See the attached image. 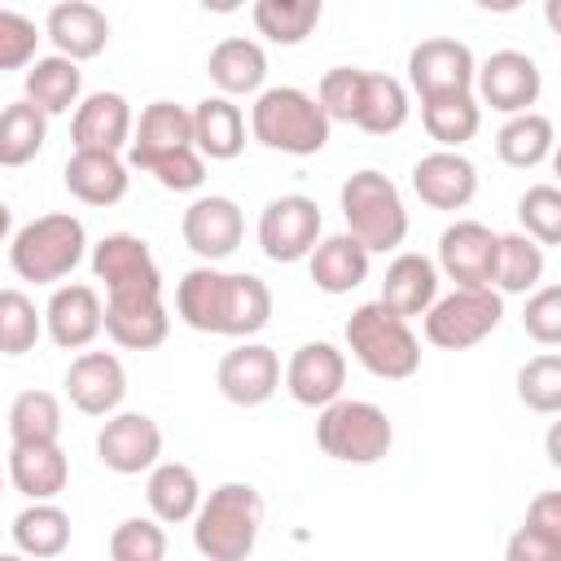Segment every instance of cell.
<instances>
[{
  "label": "cell",
  "instance_id": "obj_1",
  "mask_svg": "<svg viewBox=\"0 0 561 561\" xmlns=\"http://www.w3.org/2000/svg\"><path fill=\"white\" fill-rule=\"evenodd\" d=\"M263 530V495L250 482H219L193 513V548L206 561H245Z\"/></svg>",
  "mask_w": 561,
  "mask_h": 561
},
{
  "label": "cell",
  "instance_id": "obj_2",
  "mask_svg": "<svg viewBox=\"0 0 561 561\" xmlns=\"http://www.w3.org/2000/svg\"><path fill=\"white\" fill-rule=\"evenodd\" d=\"M333 123L324 118V110L316 105L311 92L280 83V88H263L250 105V136L263 149L276 153H294V158H311L329 145Z\"/></svg>",
  "mask_w": 561,
  "mask_h": 561
},
{
  "label": "cell",
  "instance_id": "obj_3",
  "mask_svg": "<svg viewBox=\"0 0 561 561\" xmlns=\"http://www.w3.org/2000/svg\"><path fill=\"white\" fill-rule=\"evenodd\" d=\"M83 250H88L83 219H75L70 210H53L22 224L9 237V267L31 285H57L83 263Z\"/></svg>",
  "mask_w": 561,
  "mask_h": 561
},
{
  "label": "cell",
  "instance_id": "obj_4",
  "mask_svg": "<svg viewBox=\"0 0 561 561\" xmlns=\"http://www.w3.org/2000/svg\"><path fill=\"white\" fill-rule=\"evenodd\" d=\"M337 202H342L346 237L359 241L368 254H386V250L403 245V237H408V206H403V197H399L390 175L364 167V171L346 175Z\"/></svg>",
  "mask_w": 561,
  "mask_h": 561
},
{
  "label": "cell",
  "instance_id": "obj_5",
  "mask_svg": "<svg viewBox=\"0 0 561 561\" xmlns=\"http://www.w3.org/2000/svg\"><path fill=\"white\" fill-rule=\"evenodd\" d=\"M346 351L364 373L381 381H408L421 368V342L412 324L386 311L381 302H359L346 316Z\"/></svg>",
  "mask_w": 561,
  "mask_h": 561
},
{
  "label": "cell",
  "instance_id": "obj_6",
  "mask_svg": "<svg viewBox=\"0 0 561 561\" xmlns=\"http://www.w3.org/2000/svg\"><path fill=\"white\" fill-rule=\"evenodd\" d=\"M316 443L342 465H377L394 447V425L368 399H333L316 416Z\"/></svg>",
  "mask_w": 561,
  "mask_h": 561
},
{
  "label": "cell",
  "instance_id": "obj_7",
  "mask_svg": "<svg viewBox=\"0 0 561 561\" xmlns=\"http://www.w3.org/2000/svg\"><path fill=\"white\" fill-rule=\"evenodd\" d=\"M504 320V298L495 289H451L425 311V342L438 351H469L491 337Z\"/></svg>",
  "mask_w": 561,
  "mask_h": 561
},
{
  "label": "cell",
  "instance_id": "obj_8",
  "mask_svg": "<svg viewBox=\"0 0 561 561\" xmlns=\"http://www.w3.org/2000/svg\"><path fill=\"white\" fill-rule=\"evenodd\" d=\"M92 276L105 285V298H162V272L145 237L110 232L92 245Z\"/></svg>",
  "mask_w": 561,
  "mask_h": 561
},
{
  "label": "cell",
  "instance_id": "obj_9",
  "mask_svg": "<svg viewBox=\"0 0 561 561\" xmlns=\"http://www.w3.org/2000/svg\"><path fill=\"white\" fill-rule=\"evenodd\" d=\"M324 232V219H320V206L302 193H285V197H272L263 210H259V250L272 259V263H298L316 250Z\"/></svg>",
  "mask_w": 561,
  "mask_h": 561
},
{
  "label": "cell",
  "instance_id": "obj_10",
  "mask_svg": "<svg viewBox=\"0 0 561 561\" xmlns=\"http://www.w3.org/2000/svg\"><path fill=\"white\" fill-rule=\"evenodd\" d=\"M473 53L469 44L451 39V35H434V39H421L412 53H408V83L421 101H434V96H460V92H473Z\"/></svg>",
  "mask_w": 561,
  "mask_h": 561
},
{
  "label": "cell",
  "instance_id": "obj_11",
  "mask_svg": "<svg viewBox=\"0 0 561 561\" xmlns=\"http://www.w3.org/2000/svg\"><path fill=\"white\" fill-rule=\"evenodd\" d=\"M473 88L478 96L500 110V114H526L539 92H543V75H539V61L530 53H517V48H500L491 53L478 70H473Z\"/></svg>",
  "mask_w": 561,
  "mask_h": 561
},
{
  "label": "cell",
  "instance_id": "obj_12",
  "mask_svg": "<svg viewBox=\"0 0 561 561\" xmlns=\"http://www.w3.org/2000/svg\"><path fill=\"white\" fill-rule=\"evenodd\" d=\"M495 245L500 232H491L478 219H456L438 237V272L456 280V289H491L495 276Z\"/></svg>",
  "mask_w": 561,
  "mask_h": 561
},
{
  "label": "cell",
  "instance_id": "obj_13",
  "mask_svg": "<svg viewBox=\"0 0 561 561\" xmlns=\"http://www.w3.org/2000/svg\"><path fill=\"white\" fill-rule=\"evenodd\" d=\"M158 456H162V430L145 412H114L96 430V460L110 473H123V478L149 473Z\"/></svg>",
  "mask_w": 561,
  "mask_h": 561
},
{
  "label": "cell",
  "instance_id": "obj_14",
  "mask_svg": "<svg viewBox=\"0 0 561 561\" xmlns=\"http://www.w3.org/2000/svg\"><path fill=\"white\" fill-rule=\"evenodd\" d=\"M193 149V114L175 101H149L140 110V123L131 127V140H127V171H149L153 162L171 158V153H184Z\"/></svg>",
  "mask_w": 561,
  "mask_h": 561
},
{
  "label": "cell",
  "instance_id": "obj_15",
  "mask_svg": "<svg viewBox=\"0 0 561 561\" xmlns=\"http://www.w3.org/2000/svg\"><path fill=\"white\" fill-rule=\"evenodd\" d=\"M215 386L237 408H259L280 390V355L263 342H241L219 359Z\"/></svg>",
  "mask_w": 561,
  "mask_h": 561
},
{
  "label": "cell",
  "instance_id": "obj_16",
  "mask_svg": "<svg viewBox=\"0 0 561 561\" xmlns=\"http://www.w3.org/2000/svg\"><path fill=\"white\" fill-rule=\"evenodd\" d=\"M66 399L83 416H114L127 399V368L110 351H83L66 368Z\"/></svg>",
  "mask_w": 561,
  "mask_h": 561
},
{
  "label": "cell",
  "instance_id": "obj_17",
  "mask_svg": "<svg viewBox=\"0 0 561 561\" xmlns=\"http://www.w3.org/2000/svg\"><path fill=\"white\" fill-rule=\"evenodd\" d=\"M180 237H184V245H188L202 263H219V259H228V254L241 245V237H245L241 206H237L232 197H219V193L197 197V202L184 210V219H180Z\"/></svg>",
  "mask_w": 561,
  "mask_h": 561
},
{
  "label": "cell",
  "instance_id": "obj_18",
  "mask_svg": "<svg viewBox=\"0 0 561 561\" xmlns=\"http://www.w3.org/2000/svg\"><path fill=\"white\" fill-rule=\"evenodd\" d=\"M105 324V302L92 285L83 280H70V285H57L48 294V307H44V333L53 337V346L61 351H83L96 342Z\"/></svg>",
  "mask_w": 561,
  "mask_h": 561
},
{
  "label": "cell",
  "instance_id": "obj_19",
  "mask_svg": "<svg viewBox=\"0 0 561 561\" xmlns=\"http://www.w3.org/2000/svg\"><path fill=\"white\" fill-rule=\"evenodd\" d=\"M346 386V355L333 342H302L285 364V390L302 408H329L342 399Z\"/></svg>",
  "mask_w": 561,
  "mask_h": 561
},
{
  "label": "cell",
  "instance_id": "obj_20",
  "mask_svg": "<svg viewBox=\"0 0 561 561\" xmlns=\"http://www.w3.org/2000/svg\"><path fill=\"white\" fill-rule=\"evenodd\" d=\"M131 105L123 92H88L75 114H70V140L75 149H101V153H123L131 140Z\"/></svg>",
  "mask_w": 561,
  "mask_h": 561
},
{
  "label": "cell",
  "instance_id": "obj_21",
  "mask_svg": "<svg viewBox=\"0 0 561 561\" xmlns=\"http://www.w3.org/2000/svg\"><path fill=\"white\" fill-rule=\"evenodd\" d=\"M412 193L430 210H465L478 193V167L465 153L434 149L412 167Z\"/></svg>",
  "mask_w": 561,
  "mask_h": 561
},
{
  "label": "cell",
  "instance_id": "obj_22",
  "mask_svg": "<svg viewBox=\"0 0 561 561\" xmlns=\"http://www.w3.org/2000/svg\"><path fill=\"white\" fill-rule=\"evenodd\" d=\"M44 35L53 39L57 57L66 61H92L105 53L110 44V18L88 4V0H66V4H53L48 18H44Z\"/></svg>",
  "mask_w": 561,
  "mask_h": 561
},
{
  "label": "cell",
  "instance_id": "obj_23",
  "mask_svg": "<svg viewBox=\"0 0 561 561\" xmlns=\"http://www.w3.org/2000/svg\"><path fill=\"white\" fill-rule=\"evenodd\" d=\"M438 298V267L434 259L416 254V250H403L390 259L386 276H381V307L394 311L399 320H412V316H425Z\"/></svg>",
  "mask_w": 561,
  "mask_h": 561
},
{
  "label": "cell",
  "instance_id": "obj_24",
  "mask_svg": "<svg viewBox=\"0 0 561 561\" xmlns=\"http://www.w3.org/2000/svg\"><path fill=\"white\" fill-rule=\"evenodd\" d=\"M70 197H79L83 206H114L127 197V162L123 153H101V149H75L66 158V171H61Z\"/></svg>",
  "mask_w": 561,
  "mask_h": 561
},
{
  "label": "cell",
  "instance_id": "obj_25",
  "mask_svg": "<svg viewBox=\"0 0 561 561\" xmlns=\"http://www.w3.org/2000/svg\"><path fill=\"white\" fill-rule=\"evenodd\" d=\"M206 75L210 83L219 88V96H259L263 92V79H267V53L259 39H245V35H228L210 48L206 57Z\"/></svg>",
  "mask_w": 561,
  "mask_h": 561
},
{
  "label": "cell",
  "instance_id": "obj_26",
  "mask_svg": "<svg viewBox=\"0 0 561 561\" xmlns=\"http://www.w3.org/2000/svg\"><path fill=\"white\" fill-rule=\"evenodd\" d=\"M9 482L31 500H53L70 482V460L61 443H13L9 447Z\"/></svg>",
  "mask_w": 561,
  "mask_h": 561
},
{
  "label": "cell",
  "instance_id": "obj_27",
  "mask_svg": "<svg viewBox=\"0 0 561 561\" xmlns=\"http://www.w3.org/2000/svg\"><path fill=\"white\" fill-rule=\"evenodd\" d=\"M193 149L210 162H232L245 149V114L228 96H202L193 110Z\"/></svg>",
  "mask_w": 561,
  "mask_h": 561
},
{
  "label": "cell",
  "instance_id": "obj_28",
  "mask_svg": "<svg viewBox=\"0 0 561 561\" xmlns=\"http://www.w3.org/2000/svg\"><path fill=\"white\" fill-rule=\"evenodd\" d=\"M123 351H153L171 333V316L162 298H105V324H101Z\"/></svg>",
  "mask_w": 561,
  "mask_h": 561
},
{
  "label": "cell",
  "instance_id": "obj_29",
  "mask_svg": "<svg viewBox=\"0 0 561 561\" xmlns=\"http://www.w3.org/2000/svg\"><path fill=\"white\" fill-rule=\"evenodd\" d=\"M22 88H26L22 101H31L44 118H57V114H70L83 101V70L75 61L57 57V53L53 57H35L26 66V75H22Z\"/></svg>",
  "mask_w": 561,
  "mask_h": 561
},
{
  "label": "cell",
  "instance_id": "obj_30",
  "mask_svg": "<svg viewBox=\"0 0 561 561\" xmlns=\"http://www.w3.org/2000/svg\"><path fill=\"white\" fill-rule=\"evenodd\" d=\"M368 263H373V254L359 241H351L346 232L320 237L316 250L307 254V272L316 280V289H324V294H351V289H359L368 280Z\"/></svg>",
  "mask_w": 561,
  "mask_h": 561
},
{
  "label": "cell",
  "instance_id": "obj_31",
  "mask_svg": "<svg viewBox=\"0 0 561 561\" xmlns=\"http://www.w3.org/2000/svg\"><path fill=\"white\" fill-rule=\"evenodd\" d=\"M145 500H149V517L153 522L180 526V522H193V513L202 504V482L184 460H158L149 469Z\"/></svg>",
  "mask_w": 561,
  "mask_h": 561
},
{
  "label": "cell",
  "instance_id": "obj_32",
  "mask_svg": "<svg viewBox=\"0 0 561 561\" xmlns=\"http://www.w3.org/2000/svg\"><path fill=\"white\" fill-rule=\"evenodd\" d=\"M272 320V289L254 272H228L224 276V316H219V337H241L250 342L263 324Z\"/></svg>",
  "mask_w": 561,
  "mask_h": 561
},
{
  "label": "cell",
  "instance_id": "obj_33",
  "mask_svg": "<svg viewBox=\"0 0 561 561\" xmlns=\"http://www.w3.org/2000/svg\"><path fill=\"white\" fill-rule=\"evenodd\" d=\"M13 543L26 561H53L70 548V513L57 508L53 500H39V504H26L18 517H13Z\"/></svg>",
  "mask_w": 561,
  "mask_h": 561
},
{
  "label": "cell",
  "instance_id": "obj_34",
  "mask_svg": "<svg viewBox=\"0 0 561 561\" xmlns=\"http://www.w3.org/2000/svg\"><path fill=\"white\" fill-rule=\"evenodd\" d=\"M224 276L215 263H197L180 276L175 285V316L197 329V333H219V316H224Z\"/></svg>",
  "mask_w": 561,
  "mask_h": 561
},
{
  "label": "cell",
  "instance_id": "obj_35",
  "mask_svg": "<svg viewBox=\"0 0 561 561\" xmlns=\"http://www.w3.org/2000/svg\"><path fill=\"white\" fill-rule=\"evenodd\" d=\"M552 118L539 114V110H526V114H513L504 118V127L495 131V153L504 167H517V171H535L539 162H548L552 153Z\"/></svg>",
  "mask_w": 561,
  "mask_h": 561
},
{
  "label": "cell",
  "instance_id": "obj_36",
  "mask_svg": "<svg viewBox=\"0 0 561 561\" xmlns=\"http://www.w3.org/2000/svg\"><path fill=\"white\" fill-rule=\"evenodd\" d=\"M403 123H408V88L394 75L364 70V92H359L355 127L368 131V136H390Z\"/></svg>",
  "mask_w": 561,
  "mask_h": 561
},
{
  "label": "cell",
  "instance_id": "obj_37",
  "mask_svg": "<svg viewBox=\"0 0 561 561\" xmlns=\"http://www.w3.org/2000/svg\"><path fill=\"white\" fill-rule=\"evenodd\" d=\"M421 123H425L430 140H438V149L460 153V145H469L482 127V105L473 92L434 96V101H421Z\"/></svg>",
  "mask_w": 561,
  "mask_h": 561
},
{
  "label": "cell",
  "instance_id": "obj_38",
  "mask_svg": "<svg viewBox=\"0 0 561 561\" xmlns=\"http://www.w3.org/2000/svg\"><path fill=\"white\" fill-rule=\"evenodd\" d=\"M539 280H543V245H535V241L522 237V232H500L491 289H495L500 298H504V294H535Z\"/></svg>",
  "mask_w": 561,
  "mask_h": 561
},
{
  "label": "cell",
  "instance_id": "obj_39",
  "mask_svg": "<svg viewBox=\"0 0 561 561\" xmlns=\"http://www.w3.org/2000/svg\"><path fill=\"white\" fill-rule=\"evenodd\" d=\"M48 140V118L31 101H13L0 110V167H26Z\"/></svg>",
  "mask_w": 561,
  "mask_h": 561
},
{
  "label": "cell",
  "instance_id": "obj_40",
  "mask_svg": "<svg viewBox=\"0 0 561 561\" xmlns=\"http://www.w3.org/2000/svg\"><path fill=\"white\" fill-rule=\"evenodd\" d=\"M320 13H324L320 0H259L250 18H254L259 35H267L280 48H294V44H302L316 31Z\"/></svg>",
  "mask_w": 561,
  "mask_h": 561
},
{
  "label": "cell",
  "instance_id": "obj_41",
  "mask_svg": "<svg viewBox=\"0 0 561 561\" xmlns=\"http://www.w3.org/2000/svg\"><path fill=\"white\" fill-rule=\"evenodd\" d=\"M9 438L13 443H57L61 438V403L53 390H22L9 403Z\"/></svg>",
  "mask_w": 561,
  "mask_h": 561
},
{
  "label": "cell",
  "instance_id": "obj_42",
  "mask_svg": "<svg viewBox=\"0 0 561 561\" xmlns=\"http://www.w3.org/2000/svg\"><path fill=\"white\" fill-rule=\"evenodd\" d=\"M39 333H44V311L22 289H0V355L18 359L35 351Z\"/></svg>",
  "mask_w": 561,
  "mask_h": 561
},
{
  "label": "cell",
  "instance_id": "obj_43",
  "mask_svg": "<svg viewBox=\"0 0 561 561\" xmlns=\"http://www.w3.org/2000/svg\"><path fill=\"white\" fill-rule=\"evenodd\" d=\"M517 399L539 416L561 412V355L557 351H543L517 368Z\"/></svg>",
  "mask_w": 561,
  "mask_h": 561
},
{
  "label": "cell",
  "instance_id": "obj_44",
  "mask_svg": "<svg viewBox=\"0 0 561 561\" xmlns=\"http://www.w3.org/2000/svg\"><path fill=\"white\" fill-rule=\"evenodd\" d=\"M517 219H522V237H530L535 245H557L561 241V188L530 184L517 197Z\"/></svg>",
  "mask_w": 561,
  "mask_h": 561
},
{
  "label": "cell",
  "instance_id": "obj_45",
  "mask_svg": "<svg viewBox=\"0 0 561 561\" xmlns=\"http://www.w3.org/2000/svg\"><path fill=\"white\" fill-rule=\"evenodd\" d=\"M167 557V530L153 517H127L110 535V561H162Z\"/></svg>",
  "mask_w": 561,
  "mask_h": 561
},
{
  "label": "cell",
  "instance_id": "obj_46",
  "mask_svg": "<svg viewBox=\"0 0 561 561\" xmlns=\"http://www.w3.org/2000/svg\"><path fill=\"white\" fill-rule=\"evenodd\" d=\"M359 92H364V70H359V66H333V70L320 75L316 105L324 110L329 123H355Z\"/></svg>",
  "mask_w": 561,
  "mask_h": 561
},
{
  "label": "cell",
  "instance_id": "obj_47",
  "mask_svg": "<svg viewBox=\"0 0 561 561\" xmlns=\"http://www.w3.org/2000/svg\"><path fill=\"white\" fill-rule=\"evenodd\" d=\"M35 48L39 26L18 9H0V70H26L35 61Z\"/></svg>",
  "mask_w": 561,
  "mask_h": 561
},
{
  "label": "cell",
  "instance_id": "obj_48",
  "mask_svg": "<svg viewBox=\"0 0 561 561\" xmlns=\"http://www.w3.org/2000/svg\"><path fill=\"white\" fill-rule=\"evenodd\" d=\"M522 329H526V337L539 342V346H557V342H561V285H539V289L526 298Z\"/></svg>",
  "mask_w": 561,
  "mask_h": 561
},
{
  "label": "cell",
  "instance_id": "obj_49",
  "mask_svg": "<svg viewBox=\"0 0 561 561\" xmlns=\"http://www.w3.org/2000/svg\"><path fill=\"white\" fill-rule=\"evenodd\" d=\"M145 175H153L167 193H193V188H202V180H206V158H202L197 149H184V153H171V158L153 162Z\"/></svg>",
  "mask_w": 561,
  "mask_h": 561
},
{
  "label": "cell",
  "instance_id": "obj_50",
  "mask_svg": "<svg viewBox=\"0 0 561 561\" xmlns=\"http://www.w3.org/2000/svg\"><path fill=\"white\" fill-rule=\"evenodd\" d=\"M504 561H561V535H543L522 522L504 543Z\"/></svg>",
  "mask_w": 561,
  "mask_h": 561
},
{
  "label": "cell",
  "instance_id": "obj_51",
  "mask_svg": "<svg viewBox=\"0 0 561 561\" xmlns=\"http://www.w3.org/2000/svg\"><path fill=\"white\" fill-rule=\"evenodd\" d=\"M526 526H535L543 535H561V491H539L526 504Z\"/></svg>",
  "mask_w": 561,
  "mask_h": 561
},
{
  "label": "cell",
  "instance_id": "obj_52",
  "mask_svg": "<svg viewBox=\"0 0 561 561\" xmlns=\"http://www.w3.org/2000/svg\"><path fill=\"white\" fill-rule=\"evenodd\" d=\"M9 237H13V210H9L4 202H0V245H4Z\"/></svg>",
  "mask_w": 561,
  "mask_h": 561
},
{
  "label": "cell",
  "instance_id": "obj_53",
  "mask_svg": "<svg viewBox=\"0 0 561 561\" xmlns=\"http://www.w3.org/2000/svg\"><path fill=\"white\" fill-rule=\"evenodd\" d=\"M0 561H26L22 552H0Z\"/></svg>",
  "mask_w": 561,
  "mask_h": 561
},
{
  "label": "cell",
  "instance_id": "obj_54",
  "mask_svg": "<svg viewBox=\"0 0 561 561\" xmlns=\"http://www.w3.org/2000/svg\"><path fill=\"white\" fill-rule=\"evenodd\" d=\"M0 491H4V478H0Z\"/></svg>",
  "mask_w": 561,
  "mask_h": 561
}]
</instances>
